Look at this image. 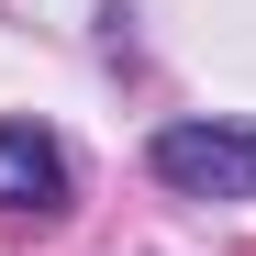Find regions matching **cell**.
I'll list each match as a JSON object with an SVG mask.
<instances>
[{
	"instance_id": "obj_1",
	"label": "cell",
	"mask_w": 256,
	"mask_h": 256,
	"mask_svg": "<svg viewBox=\"0 0 256 256\" xmlns=\"http://www.w3.org/2000/svg\"><path fill=\"white\" fill-rule=\"evenodd\" d=\"M145 167L178 200H256V122H167Z\"/></svg>"
},
{
	"instance_id": "obj_2",
	"label": "cell",
	"mask_w": 256,
	"mask_h": 256,
	"mask_svg": "<svg viewBox=\"0 0 256 256\" xmlns=\"http://www.w3.org/2000/svg\"><path fill=\"white\" fill-rule=\"evenodd\" d=\"M0 212H34V223L67 212V145L45 122H0Z\"/></svg>"
}]
</instances>
